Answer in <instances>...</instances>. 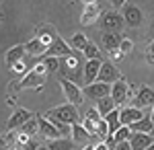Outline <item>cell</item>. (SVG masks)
<instances>
[{
    "mask_svg": "<svg viewBox=\"0 0 154 150\" xmlns=\"http://www.w3.org/2000/svg\"><path fill=\"white\" fill-rule=\"evenodd\" d=\"M150 136L154 138V121H152V127H150Z\"/></svg>",
    "mask_w": 154,
    "mask_h": 150,
    "instance_id": "cell-44",
    "label": "cell"
},
{
    "mask_svg": "<svg viewBox=\"0 0 154 150\" xmlns=\"http://www.w3.org/2000/svg\"><path fill=\"white\" fill-rule=\"evenodd\" d=\"M125 2H128V0H111V4H113L115 8H121V6H125Z\"/></svg>",
    "mask_w": 154,
    "mask_h": 150,
    "instance_id": "cell-38",
    "label": "cell"
},
{
    "mask_svg": "<svg viewBox=\"0 0 154 150\" xmlns=\"http://www.w3.org/2000/svg\"><path fill=\"white\" fill-rule=\"evenodd\" d=\"M150 127H152V119H150V115H144L142 119L134 121L130 126V130L131 134H150Z\"/></svg>",
    "mask_w": 154,
    "mask_h": 150,
    "instance_id": "cell-21",
    "label": "cell"
},
{
    "mask_svg": "<svg viewBox=\"0 0 154 150\" xmlns=\"http://www.w3.org/2000/svg\"><path fill=\"white\" fill-rule=\"evenodd\" d=\"M19 130H21V134H27L29 138H33V136L37 134V117L33 115L29 121H27V123H25V126L19 127Z\"/></svg>",
    "mask_w": 154,
    "mask_h": 150,
    "instance_id": "cell-28",
    "label": "cell"
},
{
    "mask_svg": "<svg viewBox=\"0 0 154 150\" xmlns=\"http://www.w3.org/2000/svg\"><path fill=\"white\" fill-rule=\"evenodd\" d=\"M113 109H117V105H115V101H113L111 97H103V99L97 101V111L101 113V117H105L107 113H111Z\"/></svg>",
    "mask_w": 154,
    "mask_h": 150,
    "instance_id": "cell-24",
    "label": "cell"
},
{
    "mask_svg": "<svg viewBox=\"0 0 154 150\" xmlns=\"http://www.w3.org/2000/svg\"><path fill=\"white\" fill-rule=\"evenodd\" d=\"M93 150H109V148H107L105 142L101 140V142H95V144H93Z\"/></svg>",
    "mask_w": 154,
    "mask_h": 150,
    "instance_id": "cell-37",
    "label": "cell"
},
{
    "mask_svg": "<svg viewBox=\"0 0 154 150\" xmlns=\"http://www.w3.org/2000/svg\"><path fill=\"white\" fill-rule=\"evenodd\" d=\"M101 60H86L82 68V78H84V86L86 84H93L97 82V76H99V68H101Z\"/></svg>",
    "mask_w": 154,
    "mask_h": 150,
    "instance_id": "cell-12",
    "label": "cell"
},
{
    "mask_svg": "<svg viewBox=\"0 0 154 150\" xmlns=\"http://www.w3.org/2000/svg\"><path fill=\"white\" fill-rule=\"evenodd\" d=\"M60 84H62L64 95H66V99H68V103H70V105L78 107V105L84 103V95H82V89L78 86V82L68 80V78H62V80H60Z\"/></svg>",
    "mask_w": 154,
    "mask_h": 150,
    "instance_id": "cell-3",
    "label": "cell"
},
{
    "mask_svg": "<svg viewBox=\"0 0 154 150\" xmlns=\"http://www.w3.org/2000/svg\"><path fill=\"white\" fill-rule=\"evenodd\" d=\"M14 148H17V134L6 130V134H2V138H0V150H14Z\"/></svg>",
    "mask_w": 154,
    "mask_h": 150,
    "instance_id": "cell-26",
    "label": "cell"
},
{
    "mask_svg": "<svg viewBox=\"0 0 154 150\" xmlns=\"http://www.w3.org/2000/svg\"><path fill=\"white\" fill-rule=\"evenodd\" d=\"M31 117H33V113H31V111H27V109H17V111L12 113V117L8 119L6 130H8V132H14V130H19L21 126H25Z\"/></svg>",
    "mask_w": 154,
    "mask_h": 150,
    "instance_id": "cell-13",
    "label": "cell"
},
{
    "mask_svg": "<svg viewBox=\"0 0 154 150\" xmlns=\"http://www.w3.org/2000/svg\"><path fill=\"white\" fill-rule=\"evenodd\" d=\"M45 146L49 150H74V142L70 138H56V140H48Z\"/></svg>",
    "mask_w": 154,
    "mask_h": 150,
    "instance_id": "cell-23",
    "label": "cell"
},
{
    "mask_svg": "<svg viewBox=\"0 0 154 150\" xmlns=\"http://www.w3.org/2000/svg\"><path fill=\"white\" fill-rule=\"evenodd\" d=\"M43 66L48 68V74H49V72H58V70H60V58L45 56V60H43Z\"/></svg>",
    "mask_w": 154,
    "mask_h": 150,
    "instance_id": "cell-31",
    "label": "cell"
},
{
    "mask_svg": "<svg viewBox=\"0 0 154 150\" xmlns=\"http://www.w3.org/2000/svg\"><path fill=\"white\" fill-rule=\"evenodd\" d=\"M154 105V89L142 84L138 91H136V97L131 99V107H138V109H146V107H152Z\"/></svg>",
    "mask_w": 154,
    "mask_h": 150,
    "instance_id": "cell-6",
    "label": "cell"
},
{
    "mask_svg": "<svg viewBox=\"0 0 154 150\" xmlns=\"http://www.w3.org/2000/svg\"><path fill=\"white\" fill-rule=\"evenodd\" d=\"M113 150H131V146H130V140H125V142H117Z\"/></svg>",
    "mask_w": 154,
    "mask_h": 150,
    "instance_id": "cell-35",
    "label": "cell"
},
{
    "mask_svg": "<svg viewBox=\"0 0 154 150\" xmlns=\"http://www.w3.org/2000/svg\"><path fill=\"white\" fill-rule=\"evenodd\" d=\"M25 56H27V49H25V45H12L8 52H6V66H8V70L17 64V62H21V60H25Z\"/></svg>",
    "mask_w": 154,
    "mask_h": 150,
    "instance_id": "cell-18",
    "label": "cell"
},
{
    "mask_svg": "<svg viewBox=\"0 0 154 150\" xmlns=\"http://www.w3.org/2000/svg\"><path fill=\"white\" fill-rule=\"evenodd\" d=\"M150 119L154 121V105H152V113H150Z\"/></svg>",
    "mask_w": 154,
    "mask_h": 150,
    "instance_id": "cell-45",
    "label": "cell"
},
{
    "mask_svg": "<svg viewBox=\"0 0 154 150\" xmlns=\"http://www.w3.org/2000/svg\"><path fill=\"white\" fill-rule=\"evenodd\" d=\"M109 56H111V60H115V62H117V60H121V58H125V56H123L119 49H113V52H109Z\"/></svg>",
    "mask_w": 154,
    "mask_h": 150,
    "instance_id": "cell-36",
    "label": "cell"
},
{
    "mask_svg": "<svg viewBox=\"0 0 154 150\" xmlns=\"http://www.w3.org/2000/svg\"><path fill=\"white\" fill-rule=\"evenodd\" d=\"M84 119H91V121H97V123H99V121H101L103 117H101V113L97 111V107H95V109L91 107V109L86 111V117H84Z\"/></svg>",
    "mask_w": 154,
    "mask_h": 150,
    "instance_id": "cell-34",
    "label": "cell"
},
{
    "mask_svg": "<svg viewBox=\"0 0 154 150\" xmlns=\"http://www.w3.org/2000/svg\"><path fill=\"white\" fill-rule=\"evenodd\" d=\"M121 78L119 70L115 68L113 62H103L101 68H99V76H97V82H105V84H113L115 80Z\"/></svg>",
    "mask_w": 154,
    "mask_h": 150,
    "instance_id": "cell-8",
    "label": "cell"
},
{
    "mask_svg": "<svg viewBox=\"0 0 154 150\" xmlns=\"http://www.w3.org/2000/svg\"><path fill=\"white\" fill-rule=\"evenodd\" d=\"M142 117H144V111L138 109V107L123 105V107L119 109V121H121V126H131L134 121H138V119H142Z\"/></svg>",
    "mask_w": 154,
    "mask_h": 150,
    "instance_id": "cell-10",
    "label": "cell"
},
{
    "mask_svg": "<svg viewBox=\"0 0 154 150\" xmlns=\"http://www.w3.org/2000/svg\"><path fill=\"white\" fill-rule=\"evenodd\" d=\"M148 54H150V56H154V41L148 45Z\"/></svg>",
    "mask_w": 154,
    "mask_h": 150,
    "instance_id": "cell-40",
    "label": "cell"
},
{
    "mask_svg": "<svg viewBox=\"0 0 154 150\" xmlns=\"http://www.w3.org/2000/svg\"><path fill=\"white\" fill-rule=\"evenodd\" d=\"M11 70H12V74H17V76H25V74H27V64H25V60L17 62Z\"/></svg>",
    "mask_w": 154,
    "mask_h": 150,
    "instance_id": "cell-33",
    "label": "cell"
},
{
    "mask_svg": "<svg viewBox=\"0 0 154 150\" xmlns=\"http://www.w3.org/2000/svg\"><path fill=\"white\" fill-rule=\"evenodd\" d=\"M0 21H2V17H0Z\"/></svg>",
    "mask_w": 154,
    "mask_h": 150,
    "instance_id": "cell-47",
    "label": "cell"
},
{
    "mask_svg": "<svg viewBox=\"0 0 154 150\" xmlns=\"http://www.w3.org/2000/svg\"><path fill=\"white\" fill-rule=\"evenodd\" d=\"M82 54H84V58L86 60H99V47L95 45V43H86V47L82 49Z\"/></svg>",
    "mask_w": 154,
    "mask_h": 150,
    "instance_id": "cell-30",
    "label": "cell"
},
{
    "mask_svg": "<svg viewBox=\"0 0 154 150\" xmlns=\"http://www.w3.org/2000/svg\"><path fill=\"white\" fill-rule=\"evenodd\" d=\"M131 49H134V43H131L130 39H125V37H121V41H119V52L123 54V56H128Z\"/></svg>",
    "mask_w": 154,
    "mask_h": 150,
    "instance_id": "cell-32",
    "label": "cell"
},
{
    "mask_svg": "<svg viewBox=\"0 0 154 150\" xmlns=\"http://www.w3.org/2000/svg\"><path fill=\"white\" fill-rule=\"evenodd\" d=\"M14 103H17L14 95H8V97H6V105H14Z\"/></svg>",
    "mask_w": 154,
    "mask_h": 150,
    "instance_id": "cell-39",
    "label": "cell"
},
{
    "mask_svg": "<svg viewBox=\"0 0 154 150\" xmlns=\"http://www.w3.org/2000/svg\"><path fill=\"white\" fill-rule=\"evenodd\" d=\"M130 84H128V80L125 78H119V80H115L113 84H111V99L115 101V105L117 107H123V105L128 103V99H130Z\"/></svg>",
    "mask_w": 154,
    "mask_h": 150,
    "instance_id": "cell-4",
    "label": "cell"
},
{
    "mask_svg": "<svg viewBox=\"0 0 154 150\" xmlns=\"http://www.w3.org/2000/svg\"><path fill=\"white\" fill-rule=\"evenodd\" d=\"M119 41H121V35L119 33H105L103 31V35H101V43H103L107 54L113 52V49H119Z\"/></svg>",
    "mask_w": 154,
    "mask_h": 150,
    "instance_id": "cell-20",
    "label": "cell"
},
{
    "mask_svg": "<svg viewBox=\"0 0 154 150\" xmlns=\"http://www.w3.org/2000/svg\"><path fill=\"white\" fill-rule=\"evenodd\" d=\"M45 80H48V68H45L43 64H37L35 68H31L25 74L23 80L19 82L17 86H19V91H21V89H37V91H41L43 84H45Z\"/></svg>",
    "mask_w": 154,
    "mask_h": 150,
    "instance_id": "cell-2",
    "label": "cell"
},
{
    "mask_svg": "<svg viewBox=\"0 0 154 150\" xmlns=\"http://www.w3.org/2000/svg\"><path fill=\"white\" fill-rule=\"evenodd\" d=\"M131 138V130L130 126H119V130L113 134V140H115V144L117 142H125V140H130Z\"/></svg>",
    "mask_w": 154,
    "mask_h": 150,
    "instance_id": "cell-29",
    "label": "cell"
},
{
    "mask_svg": "<svg viewBox=\"0 0 154 150\" xmlns=\"http://www.w3.org/2000/svg\"><path fill=\"white\" fill-rule=\"evenodd\" d=\"M125 25L123 17L119 14L117 11H111V12H103L101 14V27L105 33H119V29Z\"/></svg>",
    "mask_w": 154,
    "mask_h": 150,
    "instance_id": "cell-5",
    "label": "cell"
},
{
    "mask_svg": "<svg viewBox=\"0 0 154 150\" xmlns=\"http://www.w3.org/2000/svg\"><path fill=\"white\" fill-rule=\"evenodd\" d=\"M146 60H148V62H150V64H154V56H150V54H148V56H146Z\"/></svg>",
    "mask_w": 154,
    "mask_h": 150,
    "instance_id": "cell-43",
    "label": "cell"
},
{
    "mask_svg": "<svg viewBox=\"0 0 154 150\" xmlns=\"http://www.w3.org/2000/svg\"><path fill=\"white\" fill-rule=\"evenodd\" d=\"M152 144H154V138L150 134H131V138H130L131 150H146Z\"/></svg>",
    "mask_w": 154,
    "mask_h": 150,
    "instance_id": "cell-16",
    "label": "cell"
},
{
    "mask_svg": "<svg viewBox=\"0 0 154 150\" xmlns=\"http://www.w3.org/2000/svg\"><path fill=\"white\" fill-rule=\"evenodd\" d=\"M86 43H88V39H86V35H84V33H74L68 45L72 47V52H82L84 47H86Z\"/></svg>",
    "mask_w": 154,
    "mask_h": 150,
    "instance_id": "cell-27",
    "label": "cell"
},
{
    "mask_svg": "<svg viewBox=\"0 0 154 150\" xmlns=\"http://www.w3.org/2000/svg\"><path fill=\"white\" fill-rule=\"evenodd\" d=\"M37 150H49L45 144H37Z\"/></svg>",
    "mask_w": 154,
    "mask_h": 150,
    "instance_id": "cell-41",
    "label": "cell"
},
{
    "mask_svg": "<svg viewBox=\"0 0 154 150\" xmlns=\"http://www.w3.org/2000/svg\"><path fill=\"white\" fill-rule=\"evenodd\" d=\"M82 95L93 99V101H99L103 97H109L111 95V84H105V82H93V84H86L82 89Z\"/></svg>",
    "mask_w": 154,
    "mask_h": 150,
    "instance_id": "cell-7",
    "label": "cell"
},
{
    "mask_svg": "<svg viewBox=\"0 0 154 150\" xmlns=\"http://www.w3.org/2000/svg\"><path fill=\"white\" fill-rule=\"evenodd\" d=\"M35 117H37V134H41L45 140L62 138V136H60V132L56 130V126H54L45 115H35Z\"/></svg>",
    "mask_w": 154,
    "mask_h": 150,
    "instance_id": "cell-9",
    "label": "cell"
},
{
    "mask_svg": "<svg viewBox=\"0 0 154 150\" xmlns=\"http://www.w3.org/2000/svg\"><path fill=\"white\" fill-rule=\"evenodd\" d=\"M84 2V6H86V4H97V0H82Z\"/></svg>",
    "mask_w": 154,
    "mask_h": 150,
    "instance_id": "cell-42",
    "label": "cell"
},
{
    "mask_svg": "<svg viewBox=\"0 0 154 150\" xmlns=\"http://www.w3.org/2000/svg\"><path fill=\"white\" fill-rule=\"evenodd\" d=\"M101 17V8H99V4H86L84 6V12L82 17H80V23L86 27V25H93Z\"/></svg>",
    "mask_w": 154,
    "mask_h": 150,
    "instance_id": "cell-19",
    "label": "cell"
},
{
    "mask_svg": "<svg viewBox=\"0 0 154 150\" xmlns=\"http://www.w3.org/2000/svg\"><path fill=\"white\" fill-rule=\"evenodd\" d=\"M25 49L29 52V56H35V58H37V56H45V49H48V47L35 37V39H31V41L25 45Z\"/></svg>",
    "mask_w": 154,
    "mask_h": 150,
    "instance_id": "cell-25",
    "label": "cell"
},
{
    "mask_svg": "<svg viewBox=\"0 0 154 150\" xmlns=\"http://www.w3.org/2000/svg\"><path fill=\"white\" fill-rule=\"evenodd\" d=\"M146 150H154V144H152V146H148V148H146Z\"/></svg>",
    "mask_w": 154,
    "mask_h": 150,
    "instance_id": "cell-46",
    "label": "cell"
},
{
    "mask_svg": "<svg viewBox=\"0 0 154 150\" xmlns=\"http://www.w3.org/2000/svg\"><path fill=\"white\" fill-rule=\"evenodd\" d=\"M70 54H74L72 52V47L62 39V37H58V39H54V43L45 49V56H54V58H68Z\"/></svg>",
    "mask_w": 154,
    "mask_h": 150,
    "instance_id": "cell-11",
    "label": "cell"
},
{
    "mask_svg": "<svg viewBox=\"0 0 154 150\" xmlns=\"http://www.w3.org/2000/svg\"><path fill=\"white\" fill-rule=\"evenodd\" d=\"M103 119H105L107 127H109V136H113V134L119 130V126H121V121H119V109H113V111L107 113Z\"/></svg>",
    "mask_w": 154,
    "mask_h": 150,
    "instance_id": "cell-22",
    "label": "cell"
},
{
    "mask_svg": "<svg viewBox=\"0 0 154 150\" xmlns=\"http://www.w3.org/2000/svg\"><path fill=\"white\" fill-rule=\"evenodd\" d=\"M70 140H72V142H76V144H82V146H86V144H95V138H93V136L82 127V123H74V126H72Z\"/></svg>",
    "mask_w": 154,
    "mask_h": 150,
    "instance_id": "cell-15",
    "label": "cell"
},
{
    "mask_svg": "<svg viewBox=\"0 0 154 150\" xmlns=\"http://www.w3.org/2000/svg\"><path fill=\"white\" fill-rule=\"evenodd\" d=\"M37 39H39L45 47H49L51 43H54V39H58V31H56L51 25H43V27L37 29Z\"/></svg>",
    "mask_w": 154,
    "mask_h": 150,
    "instance_id": "cell-17",
    "label": "cell"
},
{
    "mask_svg": "<svg viewBox=\"0 0 154 150\" xmlns=\"http://www.w3.org/2000/svg\"><path fill=\"white\" fill-rule=\"evenodd\" d=\"M45 117L48 119H56V121H62V123H68V126H74V123H80V115H78V107L66 103L60 105V107H54L45 111Z\"/></svg>",
    "mask_w": 154,
    "mask_h": 150,
    "instance_id": "cell-1",
    "label": "cell"
},
{
    "mask_svg": "<svg viewBox=\"0 0 154 150\" xmlns=\"http://www.w3.org/2000/svg\"><path fill=\"white\" fill-rule=\"evenodd\" d=\"M121 17H123L125 25H130V27H140L142 25V11L138 6H134V4H125Z\"/></svg>",
    "mask_w": 154,
    "mask_h": 150,
    "instance_id": "cell-14",
    "label": "cell"
}]
</instances>
